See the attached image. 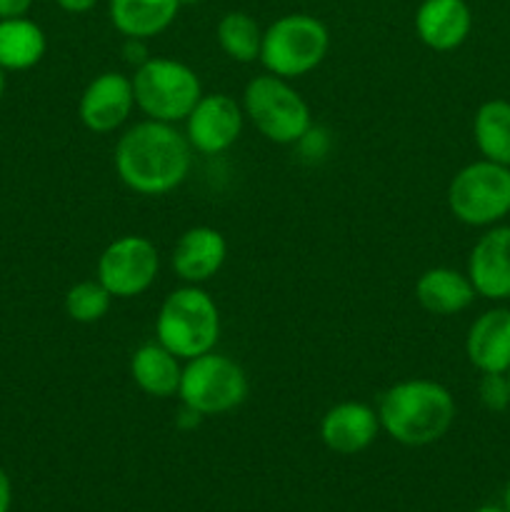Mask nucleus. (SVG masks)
<instances>
[{
  "label": "nucleus",
  "instance_id": "obj_1",
  "mask_svg": "<svg viewBox=\"0 0 510 512\" xmlns=\"http://www.w3.org/2000/svg\"><path fill=\"white\" fill-rule=\"evenodd\" d=\"M193 153L185 133L173 123L145 118L120 135L113 163L125 188L158 198L173 193L188 180Z\"/></svg>",
  "mask_w": 510,
  "mask_h": 512
},
{
  "label": "nucleus",
  "instance_id": "obj_2",
  "mask_svg": "<svg viewBox=\"0 0 510 512\" xmlns=\"http://www.w3.org/2000/svg\"><path fill=\"white\" fill-rule=\"evenodd\" d=\"M455 398L443 383L428 378L400 380L380 398V430L405 448H425L448 435L455 423Z\"/></svg>",
  "mask_w": 510,
  "mask_h": 512
},
{
  "label": "nucleus",
  "instance_id": "obj_3",
  "mask_svg": "<svg viewBox=\"0 0 510 512\" xmlns=\"http://www.w3.org/2000/svg\"><path fill=\"white\" fill-rule=\"evenodd\" d=\"M155 340L180 360H193L215 350L220 340V310L213 295L200 285L175 288L160 305Z\"/></svg>",
  "mask_w": 510,
  "mask_h": 512
},
{
  "label": "nucleus",
  "instance_id": "obj_4",
  "mask_svg": "<svg viewBox=\"0 0 510 512\" xmlns=\"http://www.w3.org/2000/svg\"><path fill=\"white\" fill-rule=\"evenodd\" d=\"M330 50L328 25L308 13H288L263 30L260 63L278 78L295 80L313 73Z\"/></svg>",
  "mask_w": 510,
  "mask_h": 512
},
{
  "label": "nucleus",
  "instance_id": "obj_5",
  "mask_svg": "<svg viewBox=\"0 0 510 512\" xmlns=\"http://www.w3.org/2000/svg\"><path fill=\"white\" fill-rule=\"evenodd\" d=\"M243 113L265 140L275 145H295L310 128L313 113L290 80L273 73L255 75L243 93Z\"/></svg>",
  "mask_w": 510,
  "mask_h": 512
},
{
  "label": "nucleus",
  "instance_id": "obj_6",
  "mask_svg": "<svg viewBox=\"0 0 510 512\" xmlns=\"http://www.w3.org/2000/svg\"><path fill=\"white\" fill-rule=\"evenodd\" d=\"M135 108L160 123H185L203 98V85L190 65L173 58H150L133 75Z\"/></svg>",
  "mask_w": 510,
  "mask_h": 512
},
{
  "label": "nucleus",
  "instance_id": "obj_7",
  "mask_svg": "<svg viewBox=\"0 0 510 512\" xmlns=\"http://www.w3.org/2000/svg\"><path fill=\"white\" fill-rule=\"evenodd\" d=\"M248 375L243 365L215 350L200 358L185 360L178 398L200 418L233 413L248 398Z\"/></svg>",
  "mask_w": 510,
  "mask_h": 512
},
{
  "label": "nucleus",
  "instance_id": "obj_8",
  "mask_svg": "<svg viewBox=\"0 0 510 512\" xmlns=\"http://www.w3.org/2000/svg\"><path fill=\"white\" fill-rule=\"evenodd\" d=\"M448 208L470 228H490L510 215V168L475 160L460 168L448 185Z\"/></svg>",
  "mask_w": 510,
  "mask_h": 512
},
{
  "label": "nucleus",
  "instance_id": "obj_9",
  "mask_svg": "<svg viewBox=\"0 0 510 512\" xmlns=\"http://www.w3.org/2000/svg\"><path fill=\"white\" fill-rule=\"evenodd\" d=\"M160 253L145 235H120L98 258V280L118 300H130L150 290L158 280Z\"/></svg>",
  "mask_w": 510,
  "mask_h": 512
},
{
  "label": "nucleus",
  "instance_id": "obj_10",
  "mask_svg": "<svg viewBox=\"0 0 510 512\" xmlns=\"http://www.w3.org/2000/svg\"><path fill=\"white\" fill-rule=\"evenodd\" d=\"M243 105L225 93H203L185 118V138L200 155H218L233 148L243 133Z\"/></svg>",
  "mask_w": 510,
  "mask_h": 512
},
{
  "label": "nucleus",
  "instance_id": "obj_11",
  "mask_svg": "<svg viewBox=\"0 0 510 512\" xmlns=\"http://www.w3.org/2000/svg\"><path fill=\"white\" fill-rule=\"evenodd\" d=\"M135 110L133 78L123 73H100L85 85L78 103L80 123L95 135L115 133Z\"/></svg>",
  "mask_w": 510,
  "mask_h": 512
},
{
  "label": "nucleus",
  "instance_id": "obj_12",
  "mask_svg": "<svg viewBox=\"0 0 510 512\" xmlns=\"http://www.w3.org/2000/svg\"><path fill=\"white\" fill-rule=\"evenodd\" d=\"M465 273L475 295L493 303L510 300V225H490L475 240Z\"/></svg>",
  "mask_w": 510,
  "mask_h": 512
},
{
  "label": "nucleus",
  "instance_id": "obj_13",
  "mask_svg": "<svg viewBox=\"0 0 510 512\" xmlns=\"http://www.w3.org/2000/svg\"><path fill=\"white\" fill-rule=\"evenodd\" d=\"M228 260V240L210 225L188 228L175 243L170 265L183 285H203L223 270Z\"/></svg>",
  "mask_w": 510,
  "mask_h": 512
},
{
  "label": "nucleus",
  "instance_id": "obj_14",
  "mask_svg": "<svg viewBox=\"0 0 510 512\" xmlns=\"http://www.w3.org/2000/svg\"><path fill=\"white\" fill-rule=\"evenodd\" d=\"M380 433L378 410L360 400L333 405L320 420V438L325 448L338 455H358L375 443Z\"/></svg>",
  "mask_w": 510,
  "mask_h": 512
},
{
  "label": "nucleus",
  "instance_id": "obj_15",
  "mask_svg": "<svg viewBox=\"0 0 510 512\" xmlns=\"http://www.w3.org/2000/svg\"><path fill=\"white\" fill-rule=\"evenodd\" d=\"M473 30V13L465 0H423L415 10V33L430 50L460 48Z\"/></svg>",
  "mask_w": 510,
  "mask_h": 512
},
{
  "label": "nucleus",
  "instance_id": "obj_16",
  "mask_svg": "<svg viewBox=\"0 0 510 512\" xmlns=\"http://www.w3.org/2000/svg\"><path fill=\"white\" fill-rule=\"evenodd\" d=\"M465 355L480 373H508L510 308H490L473 320L465 335Z\"/></svg>",
  "mask_w": 510,
  "mask_h": 512
},
{
  "label": "nucleus",
  "instance_id": "obj_17",
  "mask_svg": "<svg viewBox=\"0 0 510 512\" xmlns=\"http://www.w3.org/2000/svg\"><path fill=\"white\" fill-rule=\"evenodd\" d=\"M415 300L430 315L448 318V315H458L473 305L475 288L468 273L440 265V268H430L420 275L415 283Z\"/></svg>",
  "mask_w": 510,
  "mask_h": 512
},
{
  "label": "nucleus",
  "instance_id": "obj_18",
  "mask_svg": "<svg viewBox=\"0 0 510 512\" xmlns=\"http://www.w3.org/2000/svg\"><path fill=\"white\" fill-rule=\"evenodd\" d=\"M180 0H108L113 28L123 38L150 40L165 33L180 13Z\"/></svg>",
  "mask_w": 510,
  "mask_h": 512
},
{
  "label": "nucleus",
  "instance_id": "obj_19",
  "mask_svg": "<svg viewBox=\"0 0 510 512\" xmlns=\"http://www.w3.org/2000/svg\"><path fill=\"white\" fill-rule=\"evenodd\" d=\"M130 375L145 395L168 400L178 395L183 365H180L178 355H173L165 345L155 340V343H145L135 350L133 358H130Z\"/></svg>",
  "mask_w": 510,
  "mask_h": 512
},
{
  "label": "nucleus",
  "instance_id": "obj_20",
  "mask_svg": "<svg viewBox=\"0 0 510 512\" xmlns=\"http://www.w3.org/2000/svg\"><path fill=\"white\" fill-rule=\"evenodd\" d=\"M48 40L43 28L30 18L0 20V68L30 70L45 58Z\"/></svg>",
  "mask_w": 510,
  "mask_h": 512
},
{
  "label": "nucleus",
  "instance_id": "obj_21",
  "mask_svg": "<svg viewBox=\"0 0 510 512\" xmlns=\"http://www.w3.org/2000/svg\"><path fill=\"white\" fill-rule=\"evenodd\" d=\"M473 138L480 155L510 168V100H485L473 120Z\"/></svg>",
  "mask_w": 510,
  "mask_h": 512
},
{
  "label": "nucleus",
  "instance_id": "obj_22",
  "mask_svg": "<svg viewBox=\"0 0 510 512\" xmlns=\"http://www.w3.org/2000/svg\"><path fill=\"white\" fill-rule=\"evenodd\" d=\"M220 50L235 63H255L260 60V45H263V28L258 20L245 10H230L218 20L215 28Z\"/></svg>",
  "mask_w": 510,
  "mask_h": 512
},
{
  "label": "nucleus",
  "instance_id": "obj_23",
  "mask_svg": "<svg viewBox=\"0 0 510 512\" xmlns=\"http://www.w3.org/2000/svg\"><path fill=\"white\" fill-rule=\"evenodd\" d=\"M113 295L108 293L103 283L98 278L95 280H80L73 288L65 293V313L75 323H98L108 315L110 305H113Z\"/></svg>",
  "mask_w": 510,
  "mask_h": 512
},
{
  "label": "nucleus",
  "instance_id": "obj_24",
  "mask_svg": "<svg viewBox=\"0 0 510 512\" xmlns=\"http://www.w3.org/2000/svg\"><path fill=\"white\" fill-rule=\"evenodd\" d=\"M480 405L490 413H503L510 408V383L505 373H480L478 383Z\"/></svg>",
  "mask_w": 510,
  "mask_h": 512
},
{
  "label": "nucleus",
  "instance_id": "obj_25",
  "mask_svg": "<svg viewBox=\"0 0 510 512\" xmlns=\"http://www.w3.org/2000/svg\"><path fill=\"white\" fill-rule=\"evenodd\" d=\"M295 145H300L303 155H310V160H315V158H323V155L328 153L330 138H328V133H325V130L310 128L308 133H305L303 138H300Z\"/></svg>",
  "mask_w": 510,
  "mask_h": 512
},
{
  "label": "nucleus",
  "instance_id": "obj_26",
  "mask_svg": "<svg viewBox=\"0 0 510 512\" xmlns=\"http://www.w3.org/2000/svg\"><path fill=\"white\" fill-rule=\"evenodd\" d=\"M123 55L130 65H135V68H140L145 60H150L148 48H145V40H140V38H125Z\"/></svg>",
  "mask_w": 510,
  "mask_h": 512
},
{
  "label": "nucleus",
  "instance_id": "obj_27",
  "mask_svg": "<svg viewBox=\"0 0 510 512\" xmlns=\"http://www.w3.org/2000/svg\"><path fill=\"white\" fill-rule=\"evenodd\" d=\"M33 0H0V20L3 18H23L28 15Z\"/></svg>",
  "mask_w": 510,
  "mask_h": 512
},
{
  "label": "nucleus",
  "instance_id": "obj_28",
  "mask_svg": "<svg viewBox=\"0 0 510 512\" xmlns=\"http://www.w3.org/2000/svg\"><path fill=\"white\" fill-rule=\"evenodd\" d=\"M10 505H13V485L8 473L0 468V512H10Z\"/></svg>",
  "mask_w": 510,
  "mask_h": 512
},
{
  "label": "nucleus",
  "instance_id": "obj_29",
  "mask_svg": "<svg viewBox=\"0 0 510 512\" xmlns=\"http://www.w3.org/2000/svg\"><path fill=\"white\" fill-rule=\"evenodd\" d=\"M55 3H58L65 13L80 15V13H88V10H93L95 5H98V0H55Z\"/></svg>",
  "mask_w": 510,
  "mask_h": 512
},
{
  "label": "nucleus",
  "instance_id": "obj_30",
  "mask_svg": "<svg viewBox=\"0 0 510 512\" xmlns=\"http://www.w3.org/2000/svg\"><path fill=\"white\" fill-rule=\"evenodd\" d=\"M475 512H508V510L498 508V505H483V508H478Z\"/></svg>",
  "mask_w": 510,
  "mask_h": 512
},
{
  "label": "nucleus",
  "instance_id": "obj_31",
  "mask_svg": "<svg viewBox=\"0 0 510 512\" xmlns=\"http://www.w3.org/2000/svg\"><path fill=\"white\" fill-rule=\"evenodd\" d=\"M503 508L510 512V483L505 485V493H503Z\"/></svg>",
  "mask_w": 510,
  "mask_h": 512
},
{
  "label": "nucleus",
  "instance_id": "obj_32",
  "mask_svg": "<svg viewBox=\"0 0 510 512\" xmlns=\"http://www.w3.org/2000/svg\"><path fill=\"white\" fill-rule=\"evenodd\" d=\"M5 70L3 68H0V98H3V90H5Z\"/></svg>",
  "mask_w": 510,
  "mask_h": 512
},
{
  "label": "nucleus",
  "instance_id": "obj_33",
  "mask_svg": "<svg viewBox=\"0 0 510 512\" xmlns=\"http://www.w3.org/2000/svg\"><path fill=\"white\" fill-rule=\"evenodd\" d=\"M203 3V0H180V5H198Z\"/></svg>",
  "mask_w": 510,
  "mask_h": 512
},
{
  "label": "nucleus",
  "instance_id": "obj_34",
  "mask_svg": "<svg viewBox=\"0 0 510 512\" xmlns=\"http://www.w3.org/2000/svg\"><path fill=\"white\" fill-rule=\"evenodd\" d=\"M505 375H508V383H510V370H508V373H505Z\"/></svg>",
  "mask_w": 510,
  "mask_h": 512
}]
</instances>
